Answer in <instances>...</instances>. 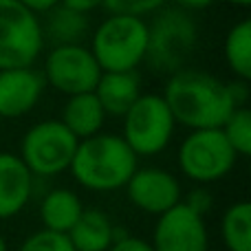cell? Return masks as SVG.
Wrapping results in <instances>:
<instances>
[{
    "label": "cell",
    "mask_w": 251,
    "mask_h": 251,
    "mask_svg": "<svg viewBox=\"0 0 251 251\" xmlns=\"http://www.w3.org/2000/svg\"><path fill=\"white\" fill-rule=\"evenodd\" d=\"M234 7H243V9H247V7H251V0H229Z\"/></svg>",
    "instance_id": "f1b7e54d"
},
{
    "label": "cell",
    "mask_w": 251,
    "mask_h": 251,
    "mask_svg": "<svg viewBox=\"0 0 251 251\" xmlns=\"http://www.w3.org/2000/svg\"><path fill=\"white\" fill-rule=\"evenodd\" d=\"M137 159L122 134L97 132L77 141L69 170L84 190L115 192L130 181L137 170Z\"/></svg>",
    "instance_id": "7a4b0ae2"
},
{
    "label": "cell",
    "mask_w": 251,
    "mask_h": 251,
    "mask_svg": "<svg viewBox=\"0 0 251 251\" xmlns=\"http://www.w3.org/2000/svg\"><path fill=\"white\" fill-rule=\"evenodd\" d=\"M178 4V9H185V11H201V9L212 7L216 0H174Z\"/></svg>",
    "instance_id": "83f0119b"
},
{
    "label": "cell",
    "mask_w": 251,
    "mask_h": 251,
    "mask_svg": "<svg viewBox=\"0 0 251 251\" xmlns=\"http://www.w3.org/2000/svg\"><path fill=\"white\" fill-rule=\"evenodd\" d=\"M108 251H154L152 245L137 236H117L115 243L108 247Z\"/></svg>",
    "instance_id": "d4e9b609"
},
{
    "label": "cell",
    "mask_w": 251,
    "mask_h": 251,
    "mask_svg": "<svg viewBox=\"0 0 251 251\" xmlns=\"http://www.w3.org/2000/svg\"><path fill=\"white\" fill-rule=\"evenodd\" d=\"M199 44V29L185 9H161L152 25H148L146 62L156 73H176Z\"/></svg>",
    "instance_id": "277c9868"
},
{
    "label": "cell",
    "mask_w": 251,
    "mask_h": 251,
    "mask_svg": "<svg viewBox=\"0 0 251 251\" xmlns=\"http://www.w3.org/2000/svg\"><path fill=\"white\" fill-rule=\"evenodd\" d=\"M64 7L75 9V11H82V13H91L95 9H100L104 4V0H60Z\"/></svg>",
    "instance_id": "484cf974"
},
{
    "label": "cell",
    "mask_w": 251,
    "mask_h": 251,
    "mask_svg": "<svg viewBox=\"0 0 251 251\" xmlns=\"http://www.w3.org/2000/svg\"><path fill=\"white\" fill-rule=\"evenodd\" d=\"M126 192L134 207L152 216H161L183 201L178 178L163 168H137L126 183Z\"/></svg>",
    "instance_id": "8fae6325"
},
{
    "label": "cell",
    "mask_w": 251,
    "mask_h": 251,
    "mask_svg": "<svg viewBox=\"0 0 251 251\" xmlns=\"http://www.w3.org/2000/svg\"><path fill=\"white\" fill-rule=\"evenodd\" d=\"M35 176L13 152H0V221L18 216L33 196Z\"/></svg>",
    "instance_id": "4fadbf2b"
},
{
    "label": "cell",
    "mask_w": 251,
    "mask_h": 251,
    "mask_svg": "<svg viewBox=\"0 0 251 251\" xmlns=\"http://www.w3.org/2000/svg\"><path fill=\"white\" fill-rule=\"evenodd\" d=\"M221 238L227 251H251V205L247 201H238L225 209Z\"/></svg>",
    "instance_id": "ffe728a7"
},
{
    "label": "cell",
    "mask_w": 251,
    "mask_h": 251,
    "mask_svg": "<svg viewBox=\"0 0 251 251\" xmlns=\"http://www.w3.org/2000/svg\"><path fill=\"white\" fill-rule=\"evenodd\" d=\"M95 97L100 100L101 108L110 117H124L126 110L141 95V79L137 71L126 73H101L95 86Z\"/></svg>",
    "instance_id": "5bb4252c"
},
{
    "label": "cell",
    "mask_w": 251,
    "mask_h": 251,
    "mask_svg": "<svg viewBox=\"0 0 251 251\" xmlns=\"http://www.w3.org/2000/svg\"><path fill=\"white\" fill-rule=\"evenodd\" d=\"M176 119L159 93H141L124 115L122 137L137 156H156L172 143Z\"/></svg>",
    "instance_id": "5b68a950"
},
{
    "label": "cell",
    "mask_w": 251,
    "mask_h": 251,
    "mask_svg": "<svg viewBox=\"0 0 251 251\" xmlns=\"http://www.w3.org/2000/svg\"><path fill=\"white\" fill-rule=\"evenodd\" d=\"M221 132L225 134L227 143L234 148L238 156L251 154V110L247 106H238L231 110V115L221 126Z\"/></svg>",
    "instance_id": "44dd1931"
},
{
    "label": "cell",
    "mask_w": 251,
    "mask_h": 251,
    "mask_svg": "<svg viewBox=\"0 0 251 251\" xmlns=\"http://www.w3.org/2000/svg\"><path fill=\"white\" fill-rule=\"evenodd\" d=\"M148 22L143 18L110 13L97 25L91 38V53L104 73L137 71L146 62Z\"/></svg>",
    "instance_id": "3957f363"
},
{
    "label": "cell",
    "mask_w": 251,
    "mask_h": 251,
    "mask_svg": "<svg viewBox=\"0 0 251 251\" xmlns=\"http://www.w3.org/2000/svg\"><path fill=\"white\" fill-rule=\"evenodd\" d=\"M223 55H225L227 69L234 73L236 79L249 82L251 79V20L236 22L225 35L223 42Z\"/></svg>",
    "instance_id": "d6986e66"
},
{
    "label": "cell",
    "mask_w": 251,
    "mask_h": 251,
    "mask_svg": "<svg viewBox=\"0 0 251 251\" xmlns=\"http://www.w3.org/2000/svg\"><path fill=\"white\" fill-rule=\"evenodd\" d=\"M106 117L108 115L104 113L95 93H79V95H71L66 100L60 122L66 126V130L77 141H82V139H88L93 134L101 132Z\"/></svg>",
    "instance_id": "9a60e30c"
},
{
    "label": "cell",
    "mask_w": 251,
    "mask_h": 251,
    "mask_svg": "<svg viewBox=\"0 0 251 251\" xmlns=\"http://www.w3.org/2000/svg\"><path fill=\"white\" fill-rule=\"evenodd\" d=\"M9 249V245H7V240H4V236L0 234V251H7Z\"/></svg>",
    "instance_id": "f546056e"
},
{
    "label": "cell",
    "mask_w": 251,
    "mask_h": 251,
    "mask_svg": "<svg viewBox=\"0 0 251 251\" xmlns=\"http://www.w3.org/2000/svg\"><path fill=\"white\" fill-rule=\"evenodd\" d=\"M183 203L187 205V207H192L196 214H201V216H205V214L212 209V194H209L205 187H196V190H192L190 194H187V199L183 201Z\"/></svg>",
    "instance_id": "cb8c5ba5"
},
{
    "label": "cell",
    "mask_w": 251,
    "mask_h": 251,
    "mask_svg": "<svg viewBox=\"0 0 251 251\" xmlns=\"http://www.w3.org/2000/svg\"><path fill=\"white\" fill-rule=\"evenodd\" d=\"M40 16L18 0H0V71L33 66L42 55Z\"/></svg>",
    "instance_id": "8992f818"
},
{
    "label": "cell",
    "mask_w": 251,
    "mask_h": 251,
    "mask_svg": "<svg viewBox=\"0 0 251 251\" xmlns=\"http://www.w3.org/2000/svg\"><path fill=\"white\" fill-rule=\"evenodd\" d=\"M44 20H40L42 25V35L44 44L51 42L53 47H62V44H82V40L88 35V13L75 11L64 4H55L53 9H49L47 13H42Z\"/></svg>",
    "instance_id": "e0dca14e"
},
{
    "label": "cell",
    "mask_w": 251,
    "mask_h": 251,
    "mask_svg": "<svg viewBox=\"0 0 251 251\" xmlns=\"http://www.w3.org/2000/svg\"><path fill=\"white\" fill-rule=\"evenodd\" d=\"M168 0H104L101 7L108 13L117 16H132V18H146L152 13L161 11Z\"/></svg>",
    "instance_id": "603a6c76"
},
{
    "label": "cell",
    "mask_w": 251,
    "mask_h": 251,
    "mask_svg": "<svg viewBox=\"0 0 251 251\" xmlns=\"http://www.w3.org/2000/svg\"><path fill=\"white\" fill-rule=\"evenodd\" d=\"M66 236L75 251H108V247L117 238V229L101 209L84 207L82 216L77 218V223L71 227Z\"/></svg>",
    "instance_id": "2e32d148"
},
{
    "label": "cell",
    "mask_w": 251,
    "mask_h": 251,
    "mask_svg": "<svg viewBox=\"0 0 251 251\" xmlns=\"http://www.w3.org/2000/svg\"><path fill=\"white\" fill-rule=\"evenodd\" d=\"M47 82L33 66L0 71V117L18 119L29 115L42 100Z\"/></svg>",
    "instance_id": "7c38bea8"
},
{
    "label": "cell",
    "mask_w": 251,
    "mask_h": 251,
    "mask_svg": "<svg viewBox=\"0 0 251 251\" xmlns=\"http://www.w3.org/2000/svg\"><path fill=\"white\" fill-rule=\"evenodd\" d=\"M161 95L168 101L176 124L187 130L221 128L231 110L238 108L229 84L194 69L172 73Z\"/></svg>",
    "instance_id": "6da1fadb"
},
{
    "label": "cell",
    "mask_w": 251,
    "mask_h": 251,
    "mask_svg": "<svg viewBox=\"0 0 251 251\" xmlns=\"http://www.w3.org/2000/svg\"><path fill=\"white\" fill-rule=\"evenodd\" d=\"M18 251H75L69 236L51 229H40L22 240Z\"/></svg>",
    "instance_id": "7402d4cb"
},
{
    "label": "cell",
    "mask_w": 251,
    "mask_h": 251,
    "mask_svg": "<svg viewBox=\"0 0 251 251\" xmlns=\"http://www.w3.org/2000/svg\"><path fill=\"white\" fill-rule=\"evenodd\" d=\"M150 245L154 251H209L205 216L196 214L181 201L156 216Z\"/></svg>",
    "instance_id": "30bf717a"
},
{
    "label": "cell",
    "mask_w": 251,
    "mask_h": 251,
    "mask_svg": "<svg viewBox=\"0 0 251 251\" xmlns=\"http://www.w3.org/2000/svg\"><path fill=\"white\" fill-rule=\"evenodd\" d=\"M84 205L79 196L69 187H55L47 192L40 203V218H42L44 229L69 234L71 227L82 216Z\"/></svg>",
    "instance_id": "ac0fdd59"
},
{
    "label": "cell",
    "mask_w": 251,
    "mask_h": 251,
    "mask_svg": "<svg viewBox=\"0 0 251 251\" xmlns=\"http://www.w3.org/2000/svg\"><path fill=\"white\" fill-rule=\"evenodd\" d=\"M47 86L60 91L62 95L93 93L101 73L95 55L84 44H62L53 47L44 57V69L40 71Z\"/></svg>",
    "instance_id": "9c48e42d"
},
{
    "label": "cell",
    "mask_w": 251,
    "mask_h": 251,
    "mask_svg": "<svg viewBox=\"0 0 251 251\" xmlns=\"http://www.w3.org/2000/svg\"><path fill=\"white\" fill-rule=\"evenodd\" d=\"M238 154L227 143L221 128L190 130L178 146V168L183 176L199 185H209L234 170Z\"/></svg>",
    "instance_id": "52a82bcc"
},
{
    "label": "cell",
    "mask_w": 251,
    "mask_h": 251,
    "mask_svg": "<svg viewBox=\"0 0 251 251\" xmlns=\"http://www.w3.org/2000/svg\"><path fill=\"white\" fill-rule=\"evenodd\" d=\"M18 2H22L26 9H31V11L38 13V16H42V13H47L49 9H53L55 4H60V0H18Z\"/></svg>",
    "instance_id": "4316f807"
},
{
    "label": "cell",
    "mask_w": 251,
    "mask_h": 251,
    "mask_svg": "<svg viewBox=\"0 0 251 251\" xmlns=\"http://www.w3.org/2000/svg\"><path fill=\"white\" fill-rule=\"evenodd\" d=\"M77 139L60 119H44L31 126L20 139V159L33 176L51 178L71 168Z\"/></svg>",
    "instance_id": "ba28073f"
}]
</instances>
